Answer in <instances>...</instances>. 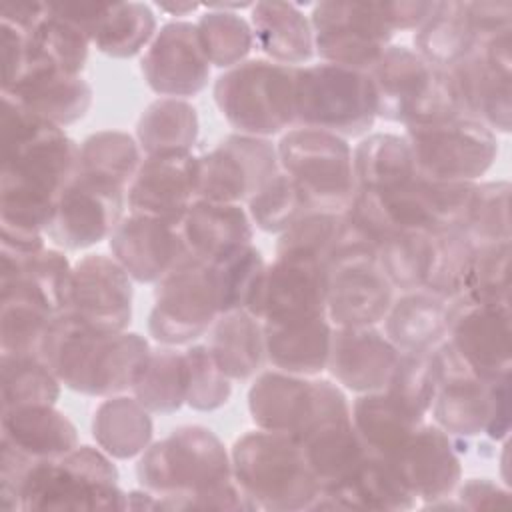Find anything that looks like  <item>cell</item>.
<instances>
[{
    "instance_id": "6da1fadb",
    "label": "cell",
    "mask_w": 512,
    "mask_h": 512,
    "mask_svg": "<svg viewBox=\"0 0 512 512\" xmlns=\"http://www.w3.org/2000/svg\"><path fill=\"white\" fill-rule=\"evenodd\" d=\"M150 350L138 332L98 330L62 312L50 322L42 358L64 388L108 398L132 390Z\"/></svg>"
},
{
    "instance_id": "7a4b0ae2",
    "label": "cell",
    "mask_w": 512,
    "mask_h": 512,
    "mask_svg": "<svg viewBox=\"0 0 512 512\" xmlns=\"http://www.w3.org/2000/svg\"><path fill=\"white\" fill-rule=\"evenodd\" d=\"M136 478L156 496L158 508L170 510L176 500L226 484L234 474L230 452L216 432L184 424L138 456Z\"/></svg>"
},
{
    "instance_id": "3957f363",
    "label": "cell",
    "mask_w": 512,
    "mask_h": 512,
    "mask_svg": "<svg viewBox=\"0 0 512 512\" xmlns=\"http://www.w3.org/2000/svg\"><path fill=\"white\" fill-rule=\"evenodd\" d=\"M232 474L256 508L272 512L312 510L320 484L302 446L276 432L250 430L236 438Z\"/></svg>"
},
{
    "instance_id": "277c9868",
    "label": "cell",
    "mask_w": 512,
    "mask_h": 512,
    "mask_svg": "<svg viewBox=\"0 0 512 512\" xmlns=\"http://www.w3.org/2000/svg\"><path fill=\"white\" fill-rule=\"evenodd\" d=\"M102 450L78 444L74 450L30 466L22 484V512L32 510H126L128 492Z\"/></svg>"
},
{
    "instance_id": "5b68a950",
    "label": "cell",
    "mask_w": 512,
    "mask_h": 512,
    "mask_svg": "<svg viewBox=\"0 0 512 512\" xmlns=\"http://www.w3.org/2000/svg\"><path fill=\"white\" fill-rule=\"evenodd\" d=\"M298 66L248 58L224 70L212 88L216 108L240 134L270 138L294 128Z\"/></svg>"
},
{
    "instance_id": "8992f818",
    "label": "cell",
    "mask_w": 512,
    "mask_h": 512,
    "mask_svg": "<svg viewBox=\"0 0 512 512\" xmlns=\"http://www.w3.org/2000/svg\"><path fill=\"white\" fill-rule=\"evenodd\" d=\"M294 126L364 136L376 122V98L368 72L318 62L298 66Z\"/></svg>"
},
{
    "instance_id": "52a82bcc",
    "label": "cell",
    "mask_w": 512,
    "mask_h": 512,
    "mask_svg": "<svg viewBox=\"0 0 512 512\" xmlns=\"http://www.w3.org/2000/svg\"><path fill=\"white\" fill-rule=\"evenodd\" d=\"M248 412L256 428L284 434L300 444L320 422L352 410L336 382L272 368L256 374L248 390Z\"/></svg>"
},
{
    "instance_id": "ba28073f",
    "label": "cell",
    "mask_w": 512,
    "mask_h": 512,
    "mask_svg": "<svg viewBox=\"0 0 512 512\" xmlns=\"http://www.w3.org/2000/svg\"><path fill=\"white\" fill-rule=\"evenodd\" d=\"M278 164L312 210L344 212L356 194L352 146L332 132L294 126L278 144Z\"/></svg>"
},
{
    "instance_id": "9c48e42d",
    "label": "cell",
    "mask_w": 512,
    "mask_h": 512,
    "mask_svg": "<svg viewBox=\"0 0 512 512\" xmlns=\"http://www.w3.org/2000/svg\"><path fill=\"white\" fill-rule=\"evenodd\" d=\"M418 176L440 182H478L498 156V136L470 116L406 126Z\"/></svg>"
},
{
    "instance_id": "30bf717a",
    "label": "cell",
    "mask_w": 512,
    "mask_h": 512,
    "mask_svg": "<svg viewBox=\"0 0 512 512\" xmlns=\"http://www.w3.org/2000/svg\"><path fill=\"white\" fill-rule=\"evenodd\" d=\"M220 314V294L208 260L190 256L156 284L148 334L162 346H188L208 334Z\"/></svg>"
},
{
    "instance_id": "8fae6325",
    "label": "cell",
    "mask_w": 512,
    "mask_h": 512,
    "mask_svg": "<svg viewBox=\"0 0 512 512\" xmlns=\"http://www.w3.org/2000/svg\"><path fill=\"white\" fill-rule=\"evenodd\" d=\"M310 24L320 62L360 72L378 62L394 36L376 2L324 0L312 6Z\"/></svg>"
},
{
    "instance_id": "7c38bea8",
    "label": "cell",
    "mask_w": 512,
    "mask_h": 512,
    "mask_svg": "<svg viewBox=\"0 0 512 512\" xmlns=\"http://www.w3.org/2000/svg\"><path fill=\"white\" fill-rule=\"evenodd\" d=\"M278 172V152L270 138L234 132L200 156V198L242 204Z\"/></svg>"
},
{
    "instance_id": "4fadbf2b",
    "label": "cell",
    "mask_w": 512,
    "mask_h": 512,
    "mask_svg": "<svg viewBox=\"0 0 512 512\" xmlns=\"http://www.w3.org/2000/svg\"><path fill=\"white\" fill-rule=\"evenodd\" d=\"M510 30L498 32L462 62L450 68L466 116L480 120L496 134H508L512 126V48Z\"/></svg>"
},
{
    "instance_id": "5bb4252c",
    "label": "cell",
    "mask_w": 512,
    "mask_h": 512,
    "mask_svg": "<svg viewBox=\"0 0 512 512\" xmlns=\"http://www.w3.org/2000/svg\"><path fill=\"white\" fill-rule=\"evenodd\" d=\"M328 272L322 262L276 256L264 264L246 310L264 322L326 316Z\"/></svg>"
},
{
    "instance_id": "9a60e30c",
    "label": "cell",
    "mask_w": 512,
    "mask_h": 512,
    "mask_svg": "<svg viewBox=\"0 0 512 512\" xmlns=\"http://www.w3.org/2000/svg\"><path fill=\"white\" fill-rule=\"evenodd\" d=\"M510 302L474 304L456 300L450 304L446 342L456 358L482 380L512 374Z\"/></svg>"
},
{
    "instance_id": "2e32d148",
    "label": "cell",
    "mask_w": 512,
    "mask_h": 512,
    "mask_svg": "<svg viewBox=\"0 0 512 512\" xmlns=\"http://www.w3.org/2000/svg\"><path fill=\"white\" fill-rule=\"evenodd\" d=\"M126 190L78 174L62 192L46 238L62 250L90 248L114 232L124 218Z\"/></svg>"
},
{
    "instance_id": "e0dca14e",
    "label": "cell",
    "mask_w": 512,
    "mask_h": 512,
    "mask_svg": "<svg viewBox=\"0 0 512 512\" xmlns=\"http://www.w3.org/2000/svg\"><path fill=\"white\" fill-rule=\"evenodd\" d=\"M114 260L134 282L158 284L190 258L182 218L128 212L108 238Z\"/></svg>"
},
{
    "instance_id": "ac0fdd59",
    "label": "cell",
    "mask_w": 512,
    "mask_h": 512,
    "mask_svg": "<svg viewBox=\"0 0 512 512\" xmlns=\"http://www.w3.org/2000/svg\"><path fill=\"white\" fill-rule=\"evenodd\" d=\"M210 60L188 20H170L158 28L140 58L144 82L160 98H190L200 94L210 80Z\"/></svg>"
},
{
    "instance_id": "d6986e66",
    "label": "cell",
    "mask_w": 512,
    "mask_h": 512,
    "mask_svg": "<svg viewBox=\"0 0 512 512\" xmlns=\"http://www.w3.org/2000/svg\"><path fill=\"white\" fill-rule=\"evenodd\" d=\"M406 490L424 506L450 498L462 480L456 440L434 422H422L384 458Z\"/></svg>"
},
{
    "instance_id": "ffe728a7",
    "label": "cell",
    "mask_w": 512,
    "mask_h": 512,
    "mask_svg": "<svg viewBox=\"0 0 512 512\" xmlns=\"http://www.w3.org/2000/svg\"><path fill=\"white\" fill-rule=\"evenodd\" d=\"M132 282L114 256L86 254L72 268L66 312L92 328L122 332L132 320Z\"/></svg>"
},
{
    "instance_id": "44dd1931",
    "label": "cell",
    "mask_w": 512,
    "mask_h": 512,
    "mask_svg": "<svg viewBox=\"0 0 512 512\" xmlns=\"http://www.w3.org/2000/svg\"><path fill=\"white\" fill-rule=\"evenodd\" d=\"M200 198V156L158 152L142 158L126 188L128 212L182 218Z\"/></svg>"
},
{
    "instance_id": "7402d4cb",
    "label": "cell",
    "mask_w": 512,
    "mask_h": 512,
    "mask_svg": "<svg viewBox=\"0 0 512 512\" xmlns=\"http://www.w3.org/2000/svg\"><path fill=\"white\" fill-rule=\"evenodd\" d=\"M440 364V384L432 402L434 424L440 426L454 440H468L484 434L488 414L492 380H482L472 374L456 358L446 340L436 346Z\"/></svg>"
},
{
    "instance_id": "603a6c76",
    "label": "cell",
    "mask_w": 512,
    "mask_h": 512,
    "mask_svg": "<svg viewBox=\"0 0 512 512\" xmlns=\"http://www.w3.org/2000/svg\"><path fill=\"white\" fill-rule=\"evenodd\" d=\"M400 350L376 326L332 328L326 370L338 386L356 394L384 390Z\"/></svg>"
},
{
    "instance_id": "cb8c5ba5",
    "label": "cell",
    "mask_w": 512,
    "mask_h": 512,
    "mask_svg": "<svg viewBox=\"0 0 512 512\" xmlns=\"http://www.w3.org/2000/svg\"><path fill=\"white\" fill-rule=\"evenodd\" d=\"M72 268L60 248L34 254L0 250V296H20L58 316L68 310Z\"/></svg>"
},
{
    "instance_id": "d4e9b609",
    "label": "cell",
    "mask_w": 512,
    "mask_h": 512,
    "mask_svg": "<svg viewBox=\"0 0 512 512\" xmlns=\"http://www.w3.org/2000/svg\"><path fill=\"white\" fill-rule=\"evenodd\" d=\"M394 300V288L378 264H350L328 270L326 318L336 328L376 326Z\"/></svg>"
},
{
    "instance_id": "484cf974",
    "label": "cell",
    "mask_w": 512,
    "mask_h": 512,
    "mask_svg": "<svg viewBox=\"0 0 512 512\" xmlns=\"http://www.w3.org/2000/svg\"><path fill=\"white\" fill-rule=\"evenodd\" d=\"M368 76L376 98L378 118L406 126L432 82L434 66L412 48L390 44L368 70Z\"/></svg>"
},
{
    "instance_id": "4316f807",
    "label": "cell",
    "mask_w": 512,
    "mask_h": 512,
    "mask_svg": "<svg viewBox=\"0 0 512 512\" xmlns=\"http://www.w3.org/2000/svg\"><path fill=\"white\" fill-rule=\"evenodd\" d=\"M418 500L406 490L390 464L374 454H368L360 466L332 488H320L312 506L338 510H410Z\"/></svg>"
},
{
    "instance_id": "83f0119b",
    "label": "cell",
    "mask_w": 512,
    "mask_h": 512,
    "mask_svg": "<svg viewBox=\"0 0 512 512\" xmlns=\"http://www.w3.org/2000/svg\"><path fill=\"white\" fill-rule=\"evenodd\" d=\"M266 360L274 370L296 376H320L328 366L332 324L326 316L288 322H264Z\"/></svg>"
},
{
    "instance_id": "f1b7e54d",
    "label": "cell",
    "mask_w": 512,
    "mask_h": 512,
    "mask_svg": "<svg viewBox=\"0 0 512 512\" xmlns=\"http://www.w3.org/2000/svg\"><path fill=\"white\" fill-rule=\"evenodd\" d=\"M0 442L32 460H52L74 450L78 430L56 404H34L2 410Z\"/></svg>"
},
{
    "instance_id": "f546056e",
    "label": "cell",
    "mask_w": 512,
    "mask_h": 512,
    "mask_svg": "<svg viewBox=\"0 0 512 512\" xmlns=\"http://www.w3.org/2000/svg\"><path fill=\"white\" fill-rule=\"evenodd\" d=\"M250 26L254 44L272 62L306 66L316 56L310 16L302 12L300 4L278 0L254 2Z\"/></svg>"
},
{
    "instance_id": "4dcf8cb0",
    "label": "cell",
    "mask_w": 512,
    "mask_h": 512,
    "mask_svg": "<svg viewBox=\"0 0 512 512\" xmlns=\"http://www.w3.org/2000/svg\"><path fill=\"white\" fill-rule=\"evenodd\" d=\"M182 230L190 256L198 260H212L254 238V224L242 204L202 198L182 216Z\"/></svg>"
},
{
    "instance_id": "1f68e13d",
    "label": "cell",
    "mask_w": 512,
    "mask_h": 512,
    "mask_svg": "<svg viewBox=\"0 0 512 512\" xmlns=\"http://www.w3.org/2000/svg\"><path fill=\"white\" fill-rule=\"evenodd\" d=\"M382 322L384 334L400 352L434 350L448 334L450 302L422 288L408 290L392 300Z\"/></svg>"
},
{
    "instance_id": "d6a6232c",
    "label": "cell",
    "mask_w": 512,
    "mask_h": 512,
    "mask_svg": "<svg viewBox=\"0 0 512 512\" xmlns=\"http://www.w3.org/2000/svg\"><path fill=\"white\" fill-rule=\"evenodd\" d=\"M4 94L14 96L44 120L66 128L86 116L92 106V86L82 74L42 70L30 74Z\"/></svg>"
},
{
    "instance_id": "836d02e7",
    "label": "cell",
    "mask_w": 512,
    "mask_h": 512,
    "mask_svg": "<svg viewBox=\"0 0 512 512\" xmlns=\"http://www.w3.org/2000/svg\"><path fill=\"white\" fill-rule=\"evenodd\" d=\"M208 348L230 380H248L266 360L262 322L246 308L224 312L208 330Z\"/></svg>"
},
{
    "instance_id": "e575fe53",
    "label": "cell",
    "mask_w": 512,
    "mask_h": 512,
    "mask_svg": "<svg viewBox=\"0 0 512 512\" xmlns=\"http://www.w3.org/2000/svg\"><path fill=\"white\" fill-rule=\"evenodd\" d=\"M414 52L434 68H452L470 56L482 42L474 30L466 2H436L432 14L414 30Z\"/></svg>"
},
{
    "instance_id": "d590c367",
    "label": "cell",
    "mask_w": 512,
    "mask_h": 512,
    "mask_svg": "<svg viewBox=\"0 0 512 512\" xmlns=\"http://www.w3.org/2000/svg\"><path fill=\"white\" fill-rule=\"evenodd\" d=\"M300 446L320 488L340 484L368 456V450L352 424V412L320 422Z\"/></svg>"
},
{
    "instance_id": "8d00e7d4",
    "label": "cell",
    "mask_w": 512,
    "mask_h": 512,
    "mask_svg": "<svg viewBox=\"0 0 512 512\" xmlns=\"http://www.w3.org/2000/svg\"><path fill=\"white\" fill-rule=\"evenodd\" d=\"M154 422L134 396H108L92 416V438L110 458H138L150 444Z\"/></svg>"
},
{
    "instance_id": "74e56055",
    "label": "cell",
    "mask_w": 512,
    "mask_h": 512,
    "mask_svg": "<svg viewBox=\"0 0 512 512\" xmlns=\"http://www.w3.org/2000/svg\"><path fill=\"white\" fill-rule=\"evenodd\" d=\"M356 188L368 192H390L412 182L418 172L404 134L374 132L352 148Z\"/></svg>"
},
{
    "instance_id": "f35d334b",
    "label": "cell",
    "mask_w": 512,
    "mask_h": 512,
    "mask_svg": "<svg viewBox=\"0 0 512 512\" xmlns=\"http://www.w3.org/2000/svg\"><path fill=\"white\" fill-rule=\"evenodd\" d=\"M352 424L368 454L386 458L392 454L426 418H418L390 398L384 390L358 394L350 404Z\"/></svg>"
},
{
    "instance_id": "ab89813d",
    "label": "cell",
    "mask_w": 512,
    "mask_h": 512,
    "mask_svg": "<svg viewBox=\"0 0 512 512\" xmlns=\"http://www.w3.org/2000/svg\"><path fill=\"white\" fill-rule=\"evenodd\" d=\"M200 120L194 104L184 98H158L138 118L136 140L144 156L158 152H192Z\"/></svg>"
},
{
    "instance_id": "60d3db41",
    "label": "cell",
    "mask_w": 512,
    "mask_h": 512,
    "mask_svg": "<svg viewBox=\"0 0 512 512\" xmlns=\"http://www.w3.org/2000/svg\"><path fill=\"white\" fill-rule=\"evenodd\" d=\"M90 46V38L66 20L54 16L48 4L46 18L30 34V62L22 80L42 70L80 74L88 62Z\"/></svg>"
},
{
    "instance_id": "b9f144b4",
    "label": "cell",
    "mask_w": 512,
    "mask_h": 512,
    "mask_svg": "<svg viewBox=\"0 0 512 512\" xmlns=\"http://www.w3.org/2000/svg\"><path fill=\"white\" fill-rule=\"evenodd\" d=\"M188 372L184 352L176 346H158L132 386V396L150 414H172L186 404Z\"/></svg>"
},
{
    "instance_id": "7bdbcfd3",
    "label": "cell",
    "mask_w": 512,
    "mask_h": 512,
    "mask_svg": "<svg viewBox=\"0 0 512 512\" xmlns=\"http://www.w3.org/2000/svg\"><path fill=\"white\" fill-rule=\"evenodd\" d=\"M136 136L122 130H98L80 142V174L126 190L142 162Z\"/></svg>"
},
{
    "instance_id": "ee69618b",
    "label": "cell",
    "mask_w": 512,
    "mask_h": 512,
    "mask_svg": "<svg viewBox=\"0 0 512 512\" xmlns=\"http://www.w3.org/2000/svg\"><path fill=\"white\" fill-rule=\"evenodd\" d=\"M2 374V410L56 404L62 392V382L42 356L0 354Z\"/></svg>"
},
{
    "instance_id": "f6af8a7d",
    "label": "cell",
    "mask_w": 512,
    "mask_h": 512,
    "mask_svg": "<svg viewBox=\"0 0 512 512\" xmlns=\"http://www.w3.org/2000/svg\"><path fill=\"white\" fill-rule=\"evenodd\" d=\"M156 32V14L148 4L112 2L92 46L110 58H134L148 48Z\"/></svg>"
},
{
    "instance_id": "bcb514c9",
    "label": "cell",
    "mask_w": 512,
    "mask_h": 512,
    "mask_svg": "<svg viewBox=\"0 0 512 512\" xmlns=\"http://www.w3.org/2000/svg\"><path fill=\"white\" fill-rule=\"evenodd\" d=\"M474 244L462 230H442L432 234L430 262L422 290L456 302L462 298Z\"/></svg>"
},
{
    "instance_id": "7dc6e473",
    "label": "cell",
    "mask_w": 512,
    "mask_h": 512,
    "mask_svg": "<svg viewBox=\"0 0 512 512\" xmlns=\"http://www.w3.org/2000/svg\"><path fill=\"white\" fill-rule=\"evenodd\" d=\"M440 384V364L434 350L400 352L384 392L408 412L426 418Z\"/></svg>"
},
{
    "instance_id": "c3c4849f",
    "label": "cell",
    "mask_w": 512,
    "mask_h": 512,
    "mask_svg": "<svg viewBox=\"0 0 512 512\" xmlns=\"http://www.w3.org/2000/svg\"><path fill=\"white\" fill-rule=\"evenodd\" d=\"M432 234L414 230L390 232L378 250V266L394 290H420L430 262Z\"/></svg>"
},
{
    "instance_id": "681fc988",
    "label": "cell",
    "mask_w": 512,
    "mask_h": 512,
    "mask_svg": "<svg viewBox=\"0 0 512 512\" xmlns=\"http://www.w3.org/2000/svg\"><path fill=\"white\" fill-rule=\"evenodd\" d=\"M196 28L208 60L216 68L228 70L238 66L248 60V54L254 48L250 20L240 12L206 10L198 18Z\"/></svg>"
},
{
    "instance_id": "f907efd6",
    "label": "cell",
    "mask_w": 512,
    "mask_h": 512,
    "mask_svg": "<svg viewBox=\"0 0 512 512\" xmlns=\"http://www.w3.org/2000/svg\"><path fill=\"white\" fill-rule=\"evenodd\" d=\"M54 314L20 296H0V354L42 356Z\"/></svg>"
},
{
    "instance_id": "816d5d0a",
    "label": "cell",
    "mask_w": 512,
    "mask_h": 512,
    "mask_svg": "<svg viewBox=\"0 0 512 512\" xmlns=\"http://www.w3.org/2000/svg\"><path fill=\"white\" fill-rule=\"evenodd\" d=\"M510 182H476L462 232L474 246L510 242Z\"/></svg>"
},
{
    "instance_id": "f5cc1de1",
    "label": "cell",
    "mask_w": 512,
    "mask_h": 512,
    "mask_svg": "<svg viewBox=\"0 0 512 512\" xmlns=\"http://www.w3.org/2000/svg\"><path fill=\"white\" fill-rule=\"evenodd\" d=\"M246 204V212L254 228L268 234H282L298 218L312 210L300 188L282 170Z\"/></svg>"
},
{
    "instance_id": "db71d44e",
    "label": "cell",
    "mask_w": 512,
    "mask_h": 512,
    "mask_svg": "<svg viewBox=\"0 0 512 512\" xmlns=\"http://www.w3.org/2000/svg\"><path fill=\"white\" fill-rule=\"evenodd\" d=\"M460 300L474 304L510 302V242L474 246Z\"/></svg>"
},
{
    "instance_id": "11a10c76",
    "label": "cell",
    "mask_w": 512,
    "mask_h": 512,
    "mask_svg": "<svg viewBox=\"0 0 512 512\" xmlns=\"http://www.w3.org/2000/svg\"><path fill=\"white\" fill-rule=\"evenodd\" d=\"M208 264L218 286L222 314L246 308L252 288L266 264L262 252L250 242L208 260Z\"/></svg>"
},
{
    "instance_id": "9f6ffc18",
    "label": "cell",
    "mask_w": 512,
    "mask_h": 512,
    "mask_svg": "<svg viewBox=\"0 0 512 512\" xmlns=\"http://www.w3.org/2000/svg\"><path fill=\"white\" fill-rule=\"evenodd\" d=\"M340 214L342 212L322 210L306 212L290 228L278 234L276 256L306 258L322 262L326 266V260L330 256V250L340 228Z\"/></svg>"
},
{
    "instance_id": "6f0895ef",
    "label": "cell",
    "mask_w": 512,
    "mask_h": 512,
    "mask_svg": "<svg viewBox=\"0 0 512 512\" xmlns=\"http://www.w3.org/2000/svg\"><path fill=\"white\" fill-rule=\"evenodd\" d=\"M184 358L188 372L186 406L196 412H214L228 404L232 380L220 370L208 344H188Z\"/></svg>"
},
{
    "instance_id": "680465c9",
    "label": "cell",
    "mask_w": 512,
    "mask_h": 512,
    "mask_svg": "<svg viewBox=\"0 0 512 512\" xmlns=\"http://www.w3.org/2000/svg\"><path fill=\"white\" fill-rule=\"evenodd\" d=\"M468 18L482 40L512 28V2L510 0H480L466 2Z\"/></svg>"
},
{
    "instance_id": "91938a15",
    "label": "cell",
    "mask_w": 512,
    "mask_h": 512,
    "mask_svg": "<svg viewBox=\"0 0 512 512\" xmlns=\"http://www.w3.org/2000/svg\"><path fill=\"white\" fill-rule=\"evenodd\" d=\"M54 16L66 20L74 28H78L82 34L94 40L98 34L102 22L106 20L112 4L102 2H48Z\"/></svg>"
},
{
    "instance_id": "94428289",
    "label": "cell",
    "mask_w": 512,
    "mask_h": 512,
    "mask_svg": "<svg viewBox=\"0 0 512 512\" xmlns=\"http://www.w3.org/2000/svg\"><path fill=\"white\" fill-rule=\"evenodd\" d=\"M510 382H512V374L492 380L490 414H488V422H486V428H484V436L494 440V442L506 440L508 434H510V426H512V408H510L512 390H510Z\"/></svg>"
},
{
    "instance_id": "6125c7cd",
    "label": "cell",
    "mask_w": 512,
    "mask_h": 512,
    "mask_svg": "<svg viewBox=\"0 0 512 512\" xmlns=\"http://www.w3.org/2000/svg\"><path fill=\"white\" fill-rule=\"evenodd\" d=\"M456 502L460 508L480 510L502 506L510 500V492L490 478H468L456 486Z\"/></svg>"
},
{
    "instance_id": "be15d7a7",
    "label": "cell",
    "mask_w": 512,
    "mask_h": 512,
    "mask_svg": "<svg viewBox=\"0 0 512 512\" xmlns=\"http://www.w3.org/2000/svg\"><path fill=\"white\" fill-rule=\"evenodd\" d=\"M376 4L384 22L392 32L418 30L436 6V2H430V0H396V2H376Z\"/></svg>"
},
{
    "instance_id": "e7e4bbea",
    "label": "cell",
    "mask_w": 512,
    "mask_h": 512,
    "mask_svg": "<svg viewBox=\"0 0 512 512\" xmlns=\"http://www.w3.org/2000/svg\"><path fill=\"white\" fill-rule=\"evenodd\" d=\"M48 2H2L0 22L16 26L28 34L46 18Z\"/></svg>"
},
{
    "instance_id": "03108f58",
    "label": "cell",
    "mask_w": 512,
    "mask_h": 512,
    "mask_svg": "<svg viewBox=\"0 0 512 512\" xmlns=\"http://www.w3.org/2000/svg\"><path fill=\"white\" fill-rule=\"evenodd\" d=\"M156 8L168 16H176V20H182L184 16L196 12L200 8L198 2H174V0H166V2H156Z\"/></svg>"
}]
</instances>
